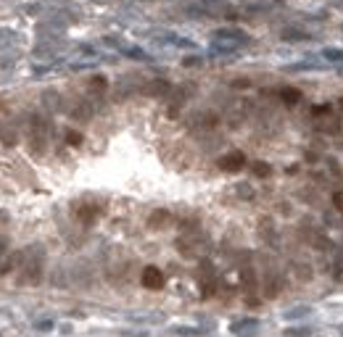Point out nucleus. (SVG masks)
Listing matches in <instances>:
<instances>
[{
    "label": "nucleus",
    "instance_id": "0eeeda50",
    "mask_svg": "<svg viewBox=\"0 0 343 337\" xmlns=\"http://www.w3.org/2000/svg\"><path fill=\"white\" fill-rule=\"evenodd\" d=\"M79 219L85 224H90L92 219H95V208H79Z\"/></svg>",
    "mask_w": 343,
    "mask_h": 337
},
{
    "label": "nucleus",
    "instance_id": "f8f14e48",
    "mask_svg": "<svg viewBox=\"0 0 343 337\" xmlns=\"http://www.w3.org/2000/svg\"><path fill=\"white\" fill-rule=\"evenodd\" d=\"M283 37H285V40H304L307 34H304V32H285Z\"/></svg>",
    "mask_w": 343,
    "mask_h": 337
},
{
    "label": "nucleus",
    "instance_id": "423d86ee",
    "mask_svg": "<svg viewBox=\"0 0 343 337\" xmlns=\"http://www.w3.org/2000/svg\"><path fill=\"white\" fill-rule=\"evenodd\" d=\"M254 332L256 330V322H238V324H233V332Z\"/></svg>",
    "mask_w": 343,
    "mask_h": 337
},
{
    "label": "nucleus",
    "instance_id": "9d476101",
    "mask_svg": "<svg viewBox=\"0 0 343 337\" xmlns=\"http://www.w3.org/2000/svg\"><path fill=\"white\" fill-rule=\"evenodd\" d=\"M328 114H330V106H328V103H322V106L314 108V116H328Z\"/></svg>",
    "mask_w": 343,
    "mask_h": 337
},
{
    "label": "nucleus",
    "instance_id": "4468645a",
    "mask_svg": "<svg viewBox=\"0 0 343 337\" xmlns=\"http://www.w3.org/2000/svg\"><path fill=\"white\" fill-rule=\"evenodd\" d=\"M341 106H343V98H341Z\"/></svg>",
    "mask_w": 343,
    "mask_h": 337
},
{
    "label": "nucleus",
    "instance_id": "6e6552de",
    "mask_svg": "<svg viewBox=\"0 0 343 337\" xmlns=\"http://www.w3.org/2000/svg\"><path fill=\"white\" fill-rule=\"evenodd\" d=\"M325 58H328V61H338V63H341V61H343V53H341V50H325Z\"/></svg>",
    "mask_w": 343,
    "mask_h": 337
},
{
    "label": "nucleus",
    "instance_id": "20e7f679",
    "mask_svg": "<svg viewBox=\"0 0 343 337\" xmlns=\"http://www.w3.org/2000/svg\"><path fill=\"white\" fill-rule=\"evenodd\" d=\"M166 221H169V213H166V211H156L153 216H151V227H164Z\"/></svg>",
    "mask_w": 343,
    "mask_h": 337
},
{
    "label": "nucleus",
    "instance_id": "1a4fd4ad",
    "mask_svg": "<svg viewBox=\"0 0 343 337\" xmlns=\"http://www.w3.org/2000/svg\"><path fill=\"white\" fill-rule=\"evenodd\" d=\"M285 337H309V330H285Z\"/></svg>",
    "mask_w": 343,
    "mask_h": 337
},
{
    "label": "nucleus",
    "instance_id": "7ed1b4c3",
    "mask_svg": "<svg viewBox=\"0 0 343 337\" xmlns=\"http://www.w3.org/2000/svg\"><path fill=\"white\" fill-rule=\"evenodd\" d=\"M283 100L288 103V106H293V103H299V100H301V92H299V90H293V87H285V90H283Z\"/></svg>",
    "mask_w": 343,
    "mask_h": 337
},
{
    "label": "nucleus",
    "instance_id": "ddd939ff",
    "mask_svg": "<svg viewBox=\"0 0 343 337\" xmlns=\"http://www.w3.org/2000/svg\"><path fill=\"white\" fill-rule=\"evenodd\" d=\"M333 203H336L338 211H343V198H341V195H336V198H333Z\"/></svg>",
    "mask_w": 343,
    "mask_h": 337
},
{
    "label": "nucleus",
    "instance_id": "f03ea898",
    "mask_svg": "<svg viewBox=\"0 0 343 337\" xmlns=\"http://www.w3.org/2000/svg\"><path fill=\"white\" fill-rule=\"evenodd\" d=\"M243 164H246V156L240 153V151L227 153L225 158H219V166L225 168V171H240V168H243Z\"/></svg>",
    "mask_w": 343,
    "mask_h": 337
},
{
    "label": "nucleus",
    "instance_id": "f257e3e1",
    "mask_svg": "<svg viewBox=\"0 0 343 337\" xmlns=\"http://www.w3.org/2000/svg\"><path fill=\"white\" fill-rule=\"evenodd\" d=\"M143 285H145L148 290H159V287H164V274H161V269L145 266V271H143Z\"/></svg>",
    "mask_w": 343,
    "mask_h": 337
},
{
    "label": "nucleus",
    "instance_id": "39448f33",
    "mask_svg": "<svg viewBox=\"0 0 343 337\" xmlns=\"http://www.w3.org/2000/svg\"><path fill=\"white\" fill-rule=\"evenodd\" d=\"M270 171H272L270 164H264V161H256V164H254V174H256V176H270Z\"/></svg>",
    "mask_w": 343,
    "mask_h": 337
},
{
    "label": "nucleus",
    "instance_id": "9b49d317",
    "mask_svg": "<svg viewBox=\"0 0 343 337\" xmlns=\"http://www.w3.org/2000/svg\"><path fill=\"white\" fill-rule=\"evenodd\" d=\"M66 140H69V145H79V143H82V135H79V132H69Z\"/></svg>",
    "mask_w": 343,
    "mask_h": 337
}]
</instances>
